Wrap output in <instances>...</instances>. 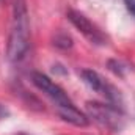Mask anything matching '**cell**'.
Instances as JSON below:
<instances>
[{"instance_id": "cell-5", "label": "cell", "mask_w": 135, "mask_h": 135, "mask_svg": "<svg viewBox=\"0 0 135 135\" xmlns=\"http://www.w3.org/2000/svg\"><path fill=\"white\" fill-rule=\"evenodd\" d=\"M68 19L69 22L83 35L90 42L96 44V46H104L107 44V36L102 33V30L93 24L85 14H82L80 11H75V9H69L68 11Z\"/></svg>"}, {"instance_id": "cell-2", "label": "cell", "mask_w": 135, "mask_h": 135, "mask_svg": "<svg viewBox=\"0 0 135 135\" xmlns=\"http://www.w3.org/2000/svg\"><path fill=\"white\" fill-rule=\"evenodd\" d=\"M30 46V22L25 0L13 2V24L8 38V58L11 61H19L25 57Z\"/></svg>"}, {"instance_id": "cell-1", "label": "cell", "mask_w": 135, "mask_h": 135, "mask_svg": "<svg viewBox=\"0 0 135 135\" xmlns=\"http://www.w3.org/2000/svg\"><path fill=\"white\" fill-rule=\"evenodd\" d=\"M32 82L38 90H41L50 101L54 102L60 118H63L69 124H74L77 127H86L88 126V116L83 115L74 104L68 98V94L63 91L61 86H58L55 82H52L47 75L41 72H33L32 74Z\"/></svg>"}, {"instance_id": "cell-9", "label": "cell", "mask_w": 135, "mask_h": 135, "mask_svg": "<svg viewBox=\"0 0 135 135\" xmlns=\"http://www.w3.org/2000/svg\"><path fill=\"white\" fill-rule=\"evenodd\" d=\"M19 135H27V134H19Z\"/></svg>"}, {"instance_id": "cell-4", "label": "cell", "mask_w": 135, "mask_h": 135, "mask_svg": "<svg viewBox=\"0 0 135 135\" xmlns=\"http://www.w3.org/2000/svg\"><path fill=\"white\" fill-rule=\"evenodd\" d=\"M83 82L96 93H99L102 98H105V101L118 108L123 110V96H121V91L112 85L110 82H107L101 74H98L96 71H91V69H83L80 72Z\"/></svg>"}, {"instance_id": "cell-7", "label": "cell", "mask_w": 135, "mask_h": 135, "mask_svg": "<svg viewBox=\"0 0 135 135\" xmlns=\"http://www.w3.org/2000/svg\"><path fill=\"white\" fill-rule=\"evenodd\" d=\"M124 2V5H126V8L132 13L135 16V0H123Z\"/></svg>"}, {"instance_id": "cell-8", "label": "cell", "mask_w": 135, "mask_h": 135, "mask_svg": "<svg viewBox=\"0 0 135 135\" xmlns=\"http://www.w3.org/2000/svg\"><path fill=\"white\" fill-rule=\"evenodd\" d=\"M8 115H9V110H8L3 104H0V121L5 119V118H8Z\"/></svg>"}, {"instance_id": "cell-3", "label": "cell", "mask_w": 135, "mask_h": 135, "mask_svg": "<svg viewBox=\"0 0 135 135\" xmlns=\"http://www.w3.org/2000/svg\"><path fill=\"white\" fill-rule=\"evenodd\" d=\"M86 113L98 124H101L102 127H107L108 131L118 132L124 126V118H123L121 108H118L112 104L86 102Z\"/></svg>"}, {"instance_id": "cell-6", "label": "cell", "mask_w": 135, "mask_h": 135, "mask_svg": "<svg viewBox=\"0 0 135 135\" xmlns=\"http://www.w3.org/2000/svg\"><path fill=\"white\" fill-rule=\"evenodd\" d=\"M108 68H110L115 74H118V75H123V74H124V69H126V68L123 66L121 61H116V60H110V61H108Z\"/></svg>"}]
</instances>
